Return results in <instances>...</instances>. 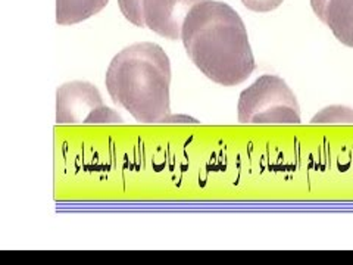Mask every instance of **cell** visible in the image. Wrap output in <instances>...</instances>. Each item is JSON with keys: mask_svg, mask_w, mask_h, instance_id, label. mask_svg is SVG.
<instances>
[{"mask_svg": "<svg viewBox=\"0 0 353 265\" xmlns=\"http://www.w3.org/2000/svg\"><path fill=\"white\" fill-rule=\"evenodd\" d=\"M181 40L203 75L224 87L245 83L256 68L248 31L230 5L203 0L185 17Z\"/></svg>", "mask_w": 353, "mask_h": 265, "instance_id": "6da1fadb", "label": "cell"}, {"mask_svg": "<svg viewBox=\"0 0 353 265\" xmlns=\"http://www.w3.org/2000/svg\"><path fill=\"white\" fill-rule=\"evenodd\" d=\"M105 81L112 102L141 124L197 123L171 114V63L157 43H136L121 50L110 61Z\"/></svg>", "mask_w": 353, "mask_h": 265, "instance_id": "7a4b0ae2", "label": "cell"}, {"mask_svg": "<svg viewBox=\"0 0 353 265\" xmlns=\"http://www.w3.org/2000/svg\"><path fill=\"white\" fill-rule=\"evenodd\" d=\"M240 124H301L299 102L277 75H262L240 93Z\"/></svg>", "mask_w": 353, "mask_h": 265, "instance_id": "3957f363", "label": "cell"}, {"mask_svg": "<svg viewBox=\"0 0 353 265\" xmlns=\"http://www.w3.org/2000/svg\"><path fill=\"white\" fill-rule=\"evenodd\" d=\"M124 119L105 105L99 88L71 81L57 92V124H123Z\"/></svg>", "mask_w": 353, "mask_h": 265, "instance_id": "277c9868", "label": "cell"}, {"mask_svg": "<svg viewBox=\"0 0 353 265\" xmlns=\"http://www.w3.org/2000/svg\"><path fill=\"white\" fill-rule=\"evenodd\" d=\"M201 2L203 0H118V5L131 24L179 40L185 17Z\"/></svg>", "mask_w": 353, "mask_h": 265, "instance_id": "5b68a950", "label": "cell"}, {"mask_svg": "<svg viewBox=\"0 0 353 265\" xmlns=\"http://www.w3.org/2000/svg\"><path fill=\"white\" fill-rule=\"evenodd\" d=\"M311 6L339 41L353 48V0H311Z\"/></svg>", "mask_w": 353, "mask_h": 265, "instance_id": "8992f818", "label": "cell"}, {"mask_svg": "<svg viewBox=\"0 0 353 265\" xmlns=\"http://www.w3.org/2000/svg\"><path fill=\"white\" fill-rule=\"evenodd\" d=\"M109 0H57V22L72 26L99 14Z\"/></svg>", "mask_w": 353, "mask_h": 265, "instance_id": "52a82bcc", "label": "cell"}, {"mask_svg": "<svg viewBox=\"0 0 353 265\" xmlns=\"http://www.w3.org/2000/svg\"><path fill=\"white\" fill-rule=\"evenodd\" d=\"M311 124H353V109L339 105L327 106L311 119Z\"/></svg>", "mask_w": 353, "mask_h": 265, "instance_id": "ba28073f", "label": "cell"}, {"mask_svg": "<svg viewBox=\"0 0 353 265\" xmlns=\"http://www.w3.org/2000/svg\"><path fill=\"white\" fill-rule=\"evenodd\" d=\"M241 2L248 9L253 10V12L265 14L281 6L284 0H241Z\"/></svg>", "mask_w": 353, "mask_h": 265, "instance_id": "9c48e42d", "label": "cell"}]
</instances>
